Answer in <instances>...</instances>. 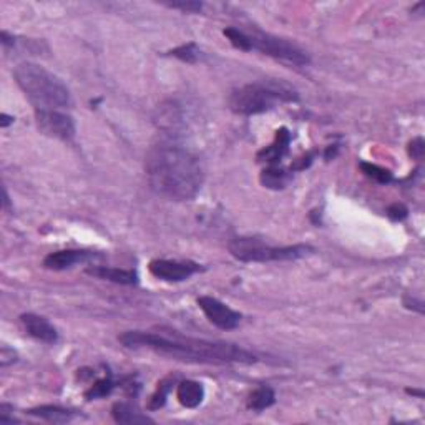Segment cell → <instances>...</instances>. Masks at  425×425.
<instances>
[{
	"label": "cell",
	"instance_id": "19",
	"mask_svg": "<svg viewBox=\"0 0 425 425\" xmlns=\"http://www.w3.org/2000/svg\"><path fill=\"white\" fill-rule=\"evenodd\" d=\"M176 380H178L176 375H169V377L161 380V382L158 384V387H156L155 393L151 396V399L148 402V410H158L165 404H167L168 393L172 392L173 384L176 382Z\"/></svg>",
	"mask_w": 425,
	"mask_h": 425
},
{
	"label": "cell",
	"instance_id": "27",
	"mask_svg": "<svg viewBox=\"0 0 425 425\" xmlns=\"http://www.w3.org/2000/svg\"><path fill=\"white\" fill-rule=\"evenodd\" d=\"M404 304H405L407 309H414V311L420 312V314H424V302L422 301H417V299H414V298L412 299L405 298Z\"/></svg>",
	"mask_w": 425,
	"mask_h": 425
},
{
	"label": "cell",
	"instance_id": "22",
	"mask_svg": "<svg viewBox=\"0 0 425 425\" xmlns=\"http://www.w3.org/2000/svg\"><path fill=\"white\" fill-rule=\"evenodd\" d=\"M223 34H225V37L230 40L231 46L235 48H238V50H243V52L253 50L248 34L243 32V30L232 29V27H230V29L223 30Z\"/></svg>",
	"mask_w": 425,
	"mask_h": 425
},
{
	"label": "cell",
	"instance_id": "9",
	"mask_svg": "<svg viewBox=\"0 0 425 425\" xmlns=\"http://www.w3.org/2000/svg\"><path fill=\"white\" fill-rule=\"evenodd\" d=\"M148 270L155 277L167 283H181L201 271V266L191 261H169V259H155Z\"/></svg>",
	"mask_w": 425,
	"mask_h": 425
},
{
	"label": "cell",
	"instance_id": "21",
	"mask_svg": "<svg viewBox=\"0 0 425 425\" xmlns=\"http://www.w3.org/2000/svg\"><path fill=\"white\" fill-rule=\"evenodd\" d=\"M359 167L365 176L370 178V180L380 183V185H387V183H391L393 180L392 173L386 168L379 167V165L365 163V161H362V163H359Z\"/></svg>",
	"mask_w": 425,
	"mask_h": 425
},
{
	"label": "cell",
	"instance_id": "23",
	"mask_svg": "<svg viewBox=\"0 0 425 425\" xmlns=\"http://www.w3.org/2000/svg\"><path fill=\"white\" fill-rule=\"evenodd\" d=\"M169 55L180 58L181 62H186V64H195V62L200 58V48L196 43L191 42V43H186V46L173 48V50L169 52Z\"/></svg>",
	"mask_w": 425,
	"mask_h": 425
},
{
	"label": "cell",
	"instance_id": "1",
	"mask_svg": "<svg viewBox=\"0 0 425 425\" xmlns=\"http://www.w3.org/2000/svg\"><path fill=\"white\" fill-rule=\"evenodd\" d=\"M128 349H150L156 354L190 364H256L258 357L246 349L228 342H211L186 337L178 333H143L128 330L118 337Z\"/></svg>",
	"mask_w": 425,
	"mask_h": 425
},
{
	"label": "cell",
	"instance_id": "15",
	"mask_svg": "<svg viewBox=\"0 0 425 425\" xmlns=\"http://www.w3.org/2000/svg\"><path fill=\"white\" fill-rule=\"evenodd\" d=\"M111 415L118 424H153L148 415L141 414L135 405L127 402H116L111 407Z\"/></svg>",
	"mask_w": 425,
	"mask_h": 425
},
{
	"label": "cell",
	"instance_id": "24",
	"mask_svg": "<svg viewBox=\"0 0 425 425\" xmlns=\"http://www.w3.org/2000/svg\"><path fill=\"white\" fill-rule=\"evenodd\" d=\"M163 4L167 7L178 8V11H183V12H186V13H196V12H200L201 8H203V4L195 2V0H188V2H185V0H181V2H163Z\"/></svg>",
	"mask_w": 425,
	"mask_h": 425
},
{
	"label": "cell",
	"instance_id": "29",
	"mask_svg": "<svg viewBox=\"0 0 425 425\" xmlns=\"http://www.w3.org/2000/svg\"><path fill=\"white\" fill-rule=\"evenodd\" d=\"M2 195H4L2 207H4V209H8V204H11V200H8V195H7V190H6V188H2Z\"/></svg>",
	"mask_w": 425,
	"mask_h": 425
},
{
	"label": "cell",
	"instance_id": "8",
	"mask_svg": "<svg viewBox=\"0 0 425 425\" xmlns=\"http://www.w3.org/2000/svg\"><path fill=\"white\" fill-rule=\"evenodd\" d=\"M198 306L204 312V316L208 317V321L223 330L236 329L239 326L241 317H243L238 311L231 309L225 302L211 296L198 298Z\"/></svg>",
	"mask_w": 425,
	"mask_h": 425
},
{
	"label": "cell",
	"instance_id": "20",
	"mask_svg": "<svg viewBox=\"0 0 425 425\" xmlns=\"http://www.w3.org/2000/svg\"><path fill=\"white\" fill-rule=\"evenodd\" d=\"M115 382L113 379H111V375L109 374L104 379H98L93 386L88 389L87 392H85V397H87L88 400H95V399H104V397L110 396L111 391H113Z\"/></svg>",
	"mask_w": 425,
	"mask_h": 425
},
{
	"label": "cell",
	"instance_id": "10",
	"mask_svg": "<svg viewBox=\"0 0 425 425\" xmlns=\"http://www.w3.org/2000/svg\"><path fill=\"white\" fill-rule=\"evenodd\" d=\"M100 258V254L92 251H82V249H64V251L50 253L43 259V266L52 271H64L69 270L78 263H87L92 259Z\"/></svg>",
	"mask_w": 425,
	"mask_h": 425
},
{
	"label": "cell",
	"instance_id": "30",
	"mask_svg": "<svg viewBox=\"0 0 425 425\" xmlns=\"http://www.w3.org/2000/svg\"><path fill=\"white\" fill-rule=\"evenodd\" d=\"M407 393H412V396H417L419 399H422L424 397V392L422 391H415V389H405Z\"/></svg>",
	"mask_w": 425,
	"mask_h": 425
},
{
	"label": "cell",
	"instance_id": "26",
	"mask_svg": "<svg viewBox=\"0 0 425 425\" xmlns=\"http://www.w3.org/2000/svg\"><path fill=\"white\" fill-rule=\"evenodd\" d=\"M424 151H425V143H424V140L420 137L419 138H414V140L409 143V155L412 156V158L422 160Z\"/></svg>",
	"mask_w": 425,
	"mask_h": 425
},
{
	"label": "cell",
	"instance_id": "2",
	"mask_svg": "<svg viewBox=\"0 0 425 425\" xmlns=\"http://www.w3.org/2000/svg\"><path fill=\"white\" fill-rule=\"evenodd\" d=\"M145 169L151 190L174 201L193 200L204 181L201 160L178 145L153 146L146 155Z\"/></svg>",
	"mask_w": 425,
	"mask_h": 425
},
{
	"label": "cell",
	"instance_id": "25",
	"mask_svg": "<svg viewBox=\"0 0 425 425\" xmlns=\"http://www.w3.org/2000/svg\"><path fill=\"white\" fill-rule=\"evenodd\" d=\"M387 214L389 218L393 219V221H402V219L409 216V209H407L402 203H393L389 207Z\"/></svg>",
	"mask_w": 425,
	"mask_h": 425
},
{
	"label": "cell",
	"instance_id": "16",
	"mask_svg": "<svg viewBox=\"0 0 425 425\" xmlns=\"http://www.w3.org/2000/svg\"><path fill=\"white\" fill-rule=\"evenodd\" d=\"M29 415L32 417H39L47 420V422H53V424H65L70 422V420L75 419V412H71L69 409H64V407L58 405H40L35 407V409H30Z\"/></svg>",
	"mask_w": 425,
	"mask_h": 425
},
{
	"label": "cell",
	"instance_id": "4",
	"mask_svg": "<svg viewBox=\"0 0 425 425\" xmlns=\"http://www.w3.org/2000/svg\"><path fill=\"white\" fill-rule=\"evenodd\" d=\"M299 93L296 88L284 82H261L248 83L236 88L230 97V109L238 115H259L276 109L281 104L298 102Z\"/></svg>",
	"mask_w": 425,
	"mask_h": 425
},
{
	"label": "cell",
	"instance_id": "14",
	"mask_svg": "<svg viewBox=\"0 0 425 425\" xmlns=\"http://www.w3.org/2000/svg\"><path fill=\"white\" fill-rule=\"evenodd\" d=\"M176 399L186 409H196L204 399V387L196 380H181L176 386Z\"/></svg>",
	"mask_w": 425,
	"mask_h": 425
},
{
	"label": "cell",
	"instance_id": "28",
	"mask_svg": "<svg viewBox=\"0 0 425 425\" xmlns=\"http://www.w3.org/2000/svg\"><path fill=\"white\" fill-rule=\"evenodd\" d=\"M11 123H13V116H8V115H6V113L0 115V127H2V128H7Z\"/></svg>",
	"mask_w": 425,
	"mask_h": 425
},
{
	"label": "cell",
	"instance_id": "18",
	"mask_svg": "<svg viewBox=\"0 0 425 425\" xmlns=\"http://www.w3.org/2000/svg\"><path fill=\"white\" fill-rule=\"evenodd\" d=\"M276 402V393L271 387L261 386L254 391L248 399V409L254 410V412H261V410L270 409V407Z\"/></svg>",
	"mask_w": 425,
	"mask_h": 425
},
{
	"label": "cell",
	"instance_id": "12",
	"mask_svg": "<svg viewBox=\"0 0 425 425\" xmlns=\"http://www.w3.org/2000/svg\"><path fill=\"white\" fill-rule=\"evenodd\" d=\"M289 143H291V133L288 128H279L276 132V138L274 141L271 143L270 146L263 148L258 153V161L259 163H266L270 167H274V165H279V161L288 155L289 151Z\"/></svg>",
	"mask_w": 425,
	"mask_h": 425
},
{
	"label": "cell",
	"instance_id": "7",
	"mask_svg": "<svg viewBox=\"0 0 425 425\" xmlns=\"http://www.w3.org/2000/svg\"><path fill=\"white\" fill-rule=\"evenodd\" d=\"M35 120L40 132L62 141H70L75 137V122L62 110H35Z\"/></svg>",
	"mask_w": 425,
	"mask_h": 425
},
{
	"label": "cell",
	"instance_id": "5",
	"mask_svg": "<svg viewBox=\"0 0 425 425\" xmlns=\"http://www.w3.org/2000/svg\"><path fill=\"white\" fill-rule=\"evenodd\" d=\"M228 249L238 261L243 263H276V261H298L309 256L314 248L309 244H293L274 248L267 246L256 238H235L228 244Z\"/></svg>",
	"mask_w": 425,
	"mask_h": 425
},
{
	"label": "cell",
	"instance_id": "11",
	"mask_svg": "<svg viewBox=\"0 0 425 425\" xmlns=\"http://www.w3.org/2000/svg\"><path fill=\"white\" fill-rule=\"evenodd\" d=\"M20 321L22 324H24L27 333H29V335H32V337L37 339V341L46 344H55L58 341L57 329L53 328L46 317L29 312V314H22Z\"/></svg>",
	"mask_w": 425,
	"mask_h": 425
},
{
	"label": "cell",
	"instance_id": "3",
	"mask_svg": "<svg viewBox=\"0 0 425 425\" xmlns=\"http://www.w3.org/2000/svg\"><path fill=\"white\" fill-rule=\"evenodd\" d=\"M13 78L35 110L70 109L71 95L60 78L32 62H22L13 70Z\"/></svg>",
	"mask_w": 425,
	"mask_h": 425
},
{
	"label": "cell",
	"instance_id": "13",
	"mask_svg": "<svg viewBox=\"0 0 425 425\" xmlns=\"http://www.w3.org/2000/svg\"><path fill=\"white\" fill-rule=\"evenodd\" d=\"M87 274H90L97 279L110 281L115 284L123 286H133L138 283V274L132 270H120V267H110V266H88L85 270Z\"/></svg>",
	"mask_w": 425,
	"mask_h": 425
},
{
	"label": "cell",
	"instance_id": "17",
	"mask_svg": "<svg viewBox=\"0 0 425 425\" xmlns=\"http://www.w3.org/2000/svg\"><path fill=\"white\" fill-rule=\"evenodd\" d=\"M259 180H261L263 186L271 188V190H283L291 181V173L286 172L284 168H281L279 165H274V167H267L266 169H263Z\"/></svg>",
	"mask_w": 425,
	"mask_h": 425
},
{
	"label": "cell",
	"instance_id": "6",
	"mask_svg": "<svg viewBox=\"0 0 425 425\" xmlns=\"http://www.w3.org/2000/svg\"><path fill=\"white\" fill-rule=\"evenodd\" d=\"M248 37L249 42H251L253 50H259L261 53H265V55H270L276 58V60L283 62V64L304 67L311 62V58L306 52L284 39L259 32V30H254L253 34H248Z\"/></svg>",
	"mask_w": 425,
	"mask_h": 425
}]
</instances>
